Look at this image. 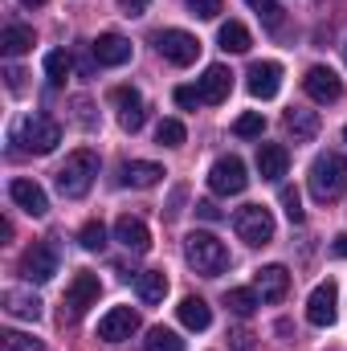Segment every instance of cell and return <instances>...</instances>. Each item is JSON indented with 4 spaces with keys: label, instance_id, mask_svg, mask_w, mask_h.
<instances>
[{
    "label": "cell",
    "instance_id": "obj_41",
    "mask_svg": "<svg viewBox=\"0 0 347 351\" xmlns=\"http://www.w3.org/2000/svg\"><path fill=\"white\" fill-rule=\"evenodd\" d=\"M74 110H78V123H82V127H94V119H90V110H94V106H90L86 98H78V102H74Z\"/></svg>",
    "mask_w": 347,
    "mask_h": 351
},
{
    "label": "cell",
    "instance_id": "obj_3",
    "mask_svg": "<svg viewBox=\"0 0 347 351\" xmlns=\"http://www.w3.org/2000/svg\"><path fill=\"white\" fill-rule=\"evenodd\" d=\"M94 176H98V156H94L90 147L70 152L66 164L58 168V192H62L66 200H82L90 192V184H94Z\"/></svg>",
    "mask_w": 347,
    "mask_h": 351
},
{
    "label": "cell",
    "instance_id": "obj_47",
    "mask_svg": "<svg viewBox=\"0 0 347 351\" xmlns=\"http://www.w3.org/2000/svg\"><path fill=\"white\" fill-rule=\"evenodd\" d=\"M344 58H347V49H344Z\"/></svg>",
    "mask_w": 347,
    "mask_h": 351
},
{
    "label": "cell",
    "instance_id": "obj_11",
    "mask_svg": "<svg viewBox=\"0 0 347 351\" xmlns=\"http://www.w3.org/2000/svg\"><path fill=\"white\" fill-rule=\"evenodd\" d=\"M335 302H339V286L327 278V282H319L315 290H311V298H307V319L315 323V327H331L335 323Z\"/></svg>",
    "mask_w": 347,
    "mask_h": 351
},
{
    "label": "cell",
    "instance_id": "obj_43",
    "mask_svg": "<svg viewBox=\"0 0 347 351\" xmlns=\"http://www.w3.org/2000/svg\"><path fill=\"white\" fill-rule=\"evenodd\" d=\"M331 254H335V258H347V233H339V237H335V245H331Z\"/></svg>",
    "mask_w": 347,
    "mask_h": 351
},
{
    "label": "cell",
    "instance_id": "obj_8",
    "mask_svg": "<svg viewBox=\"0 0 347 351\" xmlns=\"http://www.w3.org/2000/svg\"><path fill=\"white\" fill-rule=\"evenodd\" d=\"M156 45H160V53H164L172 66H192V62L200 58V41H196L192 33H184V29H164V33L156 37Z\"/></svg>",
    "mask_w": 347,
    "mask_h": 351
},
{
    "label": "cell",
    "instance_id": "obj_32",
    "mask_svg": "<svg viewBox=\"0 0 347 351\" xmlns=\"http://www.w3.org/2000/svg\"><path fill=\"white\" fill-rule=\"evenodd\" d=\"M184 139H188V131H184L180 119H164V123L156 127V143H160V147H180Z\"/></svg>",
    "mask_w": 347,
    "mask_h": 351
},
{
    "label": "cell",
    "instance_id": "obj_40",
    "mask_svg": "<svg viewBox=\"0 0 347 351\" xmlns=\"http://www.w3.org/2000/svg\"><path fill=\"white\" fill-rule=\"evenodd\" d=\"M196 213H200L204 221H221V208H217L213 200H200V204H196Z\"/></svg>",
    "mask_w": 347,
    "mask_h": 351
},
{
    "label": "cell",
    "instance_id": "obj_15",
    "mask_svg": "<svg viewBox=\"0 0 347 351\" xmlns=\"http://www.w3.org/2000/svg\"><path fill=\"white\" fill-rule=\"evenodd\" d=\"M246 86H250L254 98L270 102V98L282 90V66H278V62H254V66H250V82H246Z\"/></svg>",
    "mask_w": 347,
    "mask_h": 351
},
{
    "label": "cell",
    "instance_id": "obj_19",
    "mask_svg": "<svg viewBox=\"0 0 347 351\" xmlns=\"http://www.w3.org/2000/svg\"><path fill=\"white\" fill-rule=\"evenodd\" d=\"M286 131L294 135V143H311V139L319 135V110L290 106V110H286Z\"/></svg>",
    "mask_w": 347,
    "mask_h": 351
},
{
    "label": "cell",
    "instance_id": "obj_17",
    "mask_svg": "<svg viewBox=\"0 0 347 351\" xmlns=\"http://www.w3.org/2000/svg\"><path fill=\"white\" fill-rule=\"evenodd\" d=\"M115 241L123 245V250H131V254H147L152 250V233H147V225L139 221V217H119L115 221Z\"/></svg>",
    "mask_w": 347,
    "mask_h": 351
},
{
    "label": "cell",
    "instance_id": "obj_44",
    "mask_svg": "<svg viewBox=\"0 0 347 351\" xmlns=\"http://www.w3.org/2000/svg\"><path fill=\"white\" fill-rule=\"evenodd\" d=\"M21 78H25V74H21V70H8V86H12V90H21V86H25V82H21Z\"/></svg>",
    "mask_w": 347,
    "mask_h": 351
},
{
    "label": "cell",
    "instance_id": "obj_24",
    "mask_svg": "<svg viewBox=\"0 0 347 351\" xmlns=\"http://www.w3.org/2000/svg\"><path fill=\"white\" fill-rule=\"evenodd\" d=\"M33 49V29L29 25H4V33H0V53L4 58H21V53H29Z\"/></svg>",
    "mask_w": 347,
    "mask_h": 351
},
{
    "label": "cell",
    "instance_id": "obj_10",
    "mask_svg": "<svg viewBox=\"0 0 347 351\" xmlns=\"http://www.w3.org/2000/svg\"><path fill=\"white\" fill-rule=\"evenodd\" d=\"M21 274H25V282H49L53 274H58V254H53V245L49 241H37L33 250H25V258H21Z\"/></svg>",
    "mask_w": 347,
    "mask_h": 351
},
{
    "label": "cell",
    "instance_id": "obj_21",
    "mask_svg": "<svg viewBox=\"0 0 347 351\" xmlns=\"http://www.w3.org/2000/svg\"><path fill=\"white\" fill-rule=\"evenodd\" d=\"M286 164H290V156H286V147H282V143H261V147H258V172H261V180H282V176H286Z\"/></svg>",
    "mask_w": 347,
    "mask_h": 351
},
{
    "label": "cell",
    "instance_id": "obj_45",
    "mask_svg": "<svg viewBox=\"0 0 347 351\" xmlns=\"http://www.w3.org/2000/svg\"><path fill=\"white\" fill-rule=\"evenodd\" d=\"M21 4H25V8H37V4H45V0H21Z\"/></svg>",
    "mask_w": 347,
    "mask_h": 351
},
{
    "label": "cell",
    "instance_id": "obj_26",
    "mask_svg": "<svg viewBox=\"0 0 347 351\" xmlns=\"http://www.w3.org/2000/svg\"><path fill=\"white\" fill-rule=\"evenodd\" d=\"M135 290H139V298H143L147 306L164 302V294H168V278H164V269H143V274L135 278Z\"/></svg>",
    "mask_w": 347,
    "mask_h": 351
},
{
    "label": "cell",
    "instance_id": "obj_18",
    "mask_svg": "<svg viewBox=\"0 0 347 351\" xmlns=\"http://www.w3.org/2000/svg\"><path fill=\"white\" fill-rule=\"evenodd\" d=\"M90 53H94L98 66H127V62H131V41L119 37V33H102V37L90 45Z\"/></svg>",
    "mask_w": 347,
    "mask_h": 351
},
{
    "label": "cell",
    "instance_id": "obj_1",
    "mask_svg": "<svg viewBox=\"0 0 347 351\" xmlns=\"http://www.w3.org/2000/svg\"><path fill=\"white\" fill-rule=\"evenodd\" d=\"M184 262L192 265L200 278H217V274L229 269V250L213 233H188L184 237Z\"/></svg>",
    "mask_w": 347,
    "mask_h": 351
},
{
    "label": "cell",
    "instance_id": "obj_46",
    "mask_svg": "<svg viewBox=\"0 0 347 351\" xmlns=\"http://www.w3.org/2000/svg\"><path fill=\"white\" fill-rule=\"evenodd\" d=\"M344 139H347V127H344Z\"/></svg>",
    "mask_w": 347,
    "mask_h": 351
},
{
    "label": "cell",
    "instance_id": "obj_36",
    "mask_svg": "<svg viewBox=\"0 0 347 351\" xmlns=\"http://www.w3.org/2000/svg\"><path fill=\"white\" fill-rule=\"evenodd\" d=\"M246 4L258 12V16L265 21V25H270V29H278V25H282V8H278L274 0H246Z\"/></svg>",
    "mask_w": 347,
    "mask_h": 351
},
{
    "label": "cell",
    "instance_id": "obj_16",
    "mask_svg": "<svg viewBox=\"0 0 347 351\" xmlns=\"http://www.w3.org/2000/svg\"><path fill=\"white\" fill-rule=\"evenodd\" d=\"M8 196H12L29 217H45V213H49V196H45V188H41L37 180H12V184H8Z\"/></svg>",
    "mask_w": 347,
    "mask_h": 351
},
{
    "label": "cell",
    "instance_id": "obj_13",
    "mask_svg": "<svg viewBox=\"0 0 347 351\" xmlns=\"http://www.w3.org/2000/svg\"><path fill=\"white\" fill-rule=\"evenodd\" d=\"M254 290H258L261 302H282L290 290V269L286 265H261L258 278H254Z\"/></svg>",
    "mask_w": 347,
    "mask_h": 351
},
{
    "label": "cell",
    "instance_id": "obj_25",
    "mask_svg": "<svg viewBox=\"0 0 347 351\" xmlns=\"http://www.w3.org/2000/svg\"><path fill=\"white\" fill-rule=\"evenodd\" d=\"M4 311H8L12 319H29V323L41 319V302H37V294H25V290H4Z\"/></svg>",
    "mask_w": 347,
    "mask_h": 351
},
{
    "label": "cell",
    "instance_id": "obj_39",
    "mask_svg": "<svg viewBox=\"0 0 347 351\" xmlns=\"http://www.w3.org/2000/svg\"><path fill=\"white\" fill-rule=\"evenodd\" d=\"M147 4H152V0H119V12H123V16H143Z\"/></svg>",
    "mask_w": 347,
    "mask_h": 351
},
{
    "label": "cell",
    "instance_id": "obj_6",
    "mask_svg": "<svg viewBox=\"0 0 347 351\" xmlns=\"http://www.w3.org/2000/svg\"><path fill=\"white\" fill-rule=\"evenodd\" d=\"M98 294H102V282H98V274H74V282H70V290H66V306H62V319L78 323V319L86 315L90 306L98 302Z\"/></svg>",
    "mask_w": 347,
    "mask_h": 351
},
{
    "label": "cell",
    "instance_id": "obj_38",
    "mask_svg": "<svg viewBox=\"0 0 347 351\" xmlns=\"http://www.w3.org/2000/svg\"><path fill=\"white\" fill-rule=\"evenodd\" d=\"M176 102H180L184 110H196V106L204 102V94H200V86H180L176 90Z\"/></svg>",
    "mask_w": 347,
    "mask_h": 351
},
{
    "label": "cell",
    "instance_id": "obj_28",
    "mask_svg": "<svg viewBox=\"0 0 347 351\" xmlns=\"http://www.w3.org/2000/svg\"><path fill=\"white\" fill-rule=\"evenodd\" d=\"M225 306H229L237 319H250L261 306V298H258V290H229V294H225Z\"/></svg>",
    "mask_w": 347,
    "mask_h": 351
},
{
    "label": "cell",
    "instance_id": "obj_23",
    "mask_svg": "<svg viewBox=\"0 0 347 351\" xmlns=\"http://www.w3.org/2000/svg\"><path fill=\"white\" fill-rule=\"evenodd\" d=\"M160 180H164V168L152 160H131L123 168V184H131V188H156Z\"/></svg>",
    "mask_w": 347,
    "mask_h": 351
},
{
    "label": "cell",
    "instance_id": "obj_12",
    "mask_svg": "<svg viewBox=\"0 0 347 351\" xmlns=\"http://www.w3.org/2000/svg\"><path fill=\"white\" fill-rule=\"evenodd\" d=\"M302 90H307L315 102H335V98L344 94V82H339L335 70H327V66H311L307 78H302Z\"/></svg>",
    "mask_w": 347,
    "mask_h": 351
},
{
    "label": "cell",
    "instance_id": "obj_31",
    "mask_svg": "<svg viewBox=\"0 0 347 351\" xmlns=\"http://www.w3.org/2000/svg\"><path fill=\"white\" fill-rule=\"evenodd\" d=\"M45 78H49L53 86H62V82L70 78V53H66V49H53V53L45 58Z\"/></svg>",
    "mask_w": 347,
    "mask_h": 351
},
{
    "label": "cell",
    "instance_id": "obj_14",
    "mask_svg": "<svg viewBox=\"0 0 347 351\" xmlns=\"http://www.w3.org/2000/svg\"><path fill=\"white\" fill-rule=\"evenodd\" d=\"M110 102L119 106V127L123 131H139L143 127V98H139V90L115 86L110 90Z\"/></svg>",
    "mask_w": 347,
    "mask_h": 351
},
{
    "label": "cell",
    "instance_id": "obj_34",
    "mask_svg": "<svg viewBox=\"0 0 347 351\" xmlns=\"http://www.w3.org/2000/svg\"><path fill=\"white\" fill-rule=\"evenodd\" d=\"M278 200H282V208H286L290 225H302V196H298V188H282V192H278Z\"/></svg>",
    "mask_w": 347,
    "mask_h": 351
},
{
    "label": "cell",
    "instance_id": "obj_9",
    "mask_svg": "<svg viewBox=\"0 0 347 351\" xmlns=\"http://www.w3.org/2000/svg\"><path fill=\"white\" fill-rule=\"evenodd\" d=\"M139 331V315L131 311V306H110L102 319H98V339H106V343H123V339H131Z\"/></svg>",
    "mask_w": 347,
    "mask_h": 351
},
{
    "label": "cell",
    "instance_id": "obj_22",
    "mask_svg": "<svg viewBox=\"0 0 347 351\" xmlns=\"http://www.w3.org/2000/svg\"><path fill=\"white\" fill-rule=\"evenodd\" d=\"M229 90H233V74H229L225 66H208V70H204V78H200V94H204V102H225Z\"/></svg>",
    "mask_w": 347,
    "mask_h": 351
},
{
    "label": "cell",
    "instance_id": "obj_29",
    "mask_svg": "<svg viewBox=\"0 0 347 351\" xmlns=\"http://www.w3.org/2000/svg\"><path fill=\"white\" fill-rule=\"evenodd\" d=\"M143 351H184V339L172 327H152L147 339H143Z\"/></svg>",
    "mask_w": 347,
    "mask_h": 351
},
{
    "label": "cell",
    "instance_id": "obj_7",
    "mask_svg": "<svg viewBox=\"0 0 347 351\" xmlns=\"http://www.w3.org/2000/svg\"><path fill=\"white\" fill-rule=\"evenodd\" d=\"M246 184H250V176H246V164L237 156H221L208 172V188L217 196H237V192H246Z\"/></svg>",
    "mask_w": 347,
    "mask_h": 351
},
{
    "label": "cell",
    "instance_id": "obj_33",
    "mask_svg": "<svg viewBox=\"0 0 347 351\" xmlns=\"http://www.w3.org/2000/svg\"><path fill=\"white\" fill-rule=\"evenodd\" d=\"M261 131H265L261 110H246V114L233 123V135H237V139H254V135H261Z\"/></svg>",
    "mask_w": 347,
    "mask_h": 351
},
{
    "label": "cell",
    "instance_id": "obj_35",
    "mask_svg": "<svg viewBox=\"0 0 347 351\" xmlns=\"http://www.w3.org/2000/svg\"><path fill=\"white\" fill-rule=\"evenodd\" d=\"M4 351H45V343L33 335H21V331H4Z\"/></svg>",
    "mask_w": 347,
    "mask_h": 351
},
{
    "label": "cell",
    "instance_id": "obj_4",
    "mask_svg": "<svg viewBox=\"0 0 347 351\" xmlns=\"http://www.w3.org/2000/svg\"><path fill=\"white\" fill-rule=\"evenodd\" d=\"M233 229H237V237H241L246 245H270V241H274V217H270V208H261V204L237 208Z\"/></svg>",
    "mask_w": 347,
    "mask_h": 351
},
{
    "label": "cell",
    "instance_id": "obj_5",
    "mask_svg": "<svg viewBox=\"0 0 347 351\" xmlns=\"http://www.w3.org/2000/svg\"><path fill=\"white\" fill-rule=\"evenodd\" d=\"M21 143H25V152H33V156H49V152L62 143V127H58L53 119H45V114H29V119L21 123Z\"/></svg>",
    "mask_w": 347,
    "mask_h": 351
},
{
    "label": "cell",
    "instance_id": "obj_42",
    "mask_svg": "<svg viewBox=\"0 0 347 351\" xmlns=\"http://www.w3.org/2000/svg\"><path fill=\"white\" fill-rule=\"evenodd\" d=\"M229 339H233V348L237 351H250V339H254V335H250V331H233Z\"/></svg>",
    "mask_w": 347,
    "mask_h": 351
},
{
    "label": "cell",
    "instance_id": "obj_37",
    "mask_svg": "<svg viewBox=\"0 0 347 351\" xmlns=\"http://www.w3.org/2000/svg\"><path fill=\"white\" fill-rule=\"evenodd\" d=\"M188 8H192L200 21H213V16H221L225 4H221V0H188Z\"/></svg>",
    "mask_w": 347,
    "mask_h": 351
},
{
    "label": "cell",
    "instance_id": "obj_30",
    "mask_svg": "<svg viewBox=\"0 0 347 351\" xmlns=\"http://www.w3.org/2000/svg\"><path fill=\"white\" fill-rule=\"evenodd\" d=\"M78 241H82L86 254H102V250H106V225H102V221H86L82 233H78Z\"/></svg>",
    "mask_w": 347,
    "mask_h": 351
},
{
    "label": "cell",
    "instance_id": "obj_20",
    "mask_svg": "<svg viewBox=\"0 0 347 351\" xmlns=\"http://www.w3.org/2000/svg\"><path fill=\"white\" fill-rule=\"evenodd\" d=\"M176 315H180V323H184L188 331H208V323H213L208 302H204V298H196V294H188V298L176 306Z\"/></svg>",
    "mask_w": 347,
    "mask_h": 351
},
{
    "label": "cell",
    "instance_id": "obj_2",
    "mask_svg": "<svg viewBox=\"0 0 347 351\" xmlns=\"http://www.w3.org/2000/svg\"><path fill=\"white\" fill-rule=\"evenodd\" d=\"M347 192V160L339 152H323L315 164H311V196L319 204H331Z\"/></svg>",
    "mask_w": 347,
    "mask_h": 351
},
{
    "label": "cell",
    "instance_id": "obj_27",
    "mask_svg": "<svg viewBox=\"0 0 347 351\" xmlns=\"http://www.w3.org/2000/svg\"><path fill=\"white\" fill-rule=\"evenodd\" d=\"M217 41H221L225 53H246V49H250V29H246L241 21H225L221 33H217Z\"/></svg>",
    "mask_w": 347,
    "mask_h": 351
}]
</instances>
